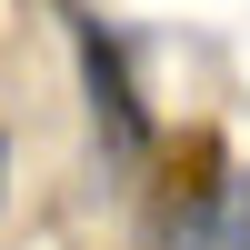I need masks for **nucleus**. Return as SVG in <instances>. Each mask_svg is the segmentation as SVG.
<instances>
[{
	"label": "nucleus",
	"instance_id": "1",
	"mask_svg": "<svg viewBox=\"0 0 250 250\" xmlns=\"http://www.w3.org/2000/svg\"><path fill=\"white\" fill-rule=\"evenodd\" d=\"M80 90H90V120H100V140H110L120 160H150V110H140L130 60H120V40L100 30V20H80Z\"/></svg>",
	"mask_w": 250,
	"mask_h": 250
},
{
	"label": "nucleus",
	"instance_id": "2",
	"mask_svg": "<svg viewBox=\"0 0 250 250\" xmlns=\"http://www.w3.org/2000/svg\"><path fill=\"white\" fill-rule=\"evenodd\" d=\"M160 250H250V170L190 190V200L170 210V240H160Z\"/></svg>",
	"mask_w": 250,
	"mask_h": 250
}]
</instances>
